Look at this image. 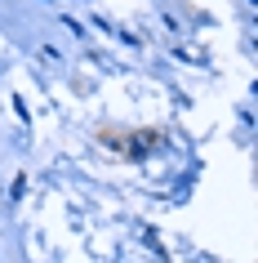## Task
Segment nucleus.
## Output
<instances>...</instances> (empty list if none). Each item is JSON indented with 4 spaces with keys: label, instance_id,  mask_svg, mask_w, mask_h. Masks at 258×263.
<instances>
[]
</instances>
